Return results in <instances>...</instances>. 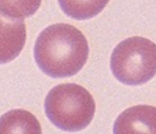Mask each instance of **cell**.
I'll return each instance as SVG.
<instances>
[{
	"instance_id": "cell-1",
	"label": "cell",
	"mask_w": 156,
	"mask_h": 134,
	"mask_svg": "<svg viewBox=\"0 0 156 134\" xmlns=\"http://www.w3.org/2000/svg\"><path fill=\"white\" fill-rule=\"evenodd\" d=\"M89 48L83 33L68 24H56L44 29L37 37L34 59L43 72L52 77L77 74L86 63Z\"/></svg>"
},
{
	"instance_id": "cell-2",
	"label": "cell",
	"mask_w": 156,
	"mask_h": 134,
	"mask_svg": "<svg viewBox=\"0 0 156 134\" xmlns=\"http://www.w3.org/2000/svg\"><path fill=\"white\" fill-rule=\"evenodd\" d=\"M95 109L90 92L76 83L55 86L45 99V112L50 121L67 131H79L89 125Z\"/></svg>"
},
{
	"instance_id": "cell-3",
	"label": "cell",
	"mask_w": 156,
	"mask_h": 134,
	"mask_svg": "<svg viewBox=\"0 0 156 134\" xmlns=\"http://www.w3.org/2000/svg\"><path fill=\"white\" fill-rule=\"evenodd\" d=\"M111 67L114 77L124 84L146 83L156 74V45L140 36L124 39L113 51Z\"/></svg>"
},
{
	"instance_id": "cell-4",
	"label": "cell",
	"mask_w": 156,
	"mask_h": 134,
	"mask_svg": "<svg viewBox=\"0 0 156 134\" xmlns=\"http://www.w3.org/2000/svg\"><path fill=\"white\" fill-rule=\"evenodd\" d=\"M115 133H156V108L136 106L125 110L116 120Z\"/></svg>"
},
{
	"instance_id": "cell-5",
	"label": "cell",
	"mask_w": 156,
	"mask_h": 134,
	"mask_svg": "<svg viewBox=\"0 0 156 134\" xmlns=\"http://www.w3.org/2000/svg\"><path fill=\"white\" fill-rule=\"evenodd\" d=\"M2 22L1 62H9L19 55L26 39L25 25L22 21L5 24Z\"/></svg>"
},
{
	"instance_id": "cell-6",
	"label": "cell",
	"mask_w": 156,
	"mask_h": 134,
	"mask_svg": "<svg viewBox=\"0 0 156 134\" xmlns=\"http://www.w3.org/2000/svg\"><path fill=\"white\" fill-rule=\"evenodd\" d=\"M41 133V127L36 118L23 109H15L2 115L0 133Z\"/></svg>"
},
{
	"instance_id": "cell-7",
	"label": "cell",
	"mask_w": 156,
	"mask_h": 134,
	"mask_svg": "<svg viewBox=\"0 0 156 134\" xmlns=\"http://www.w3.org/2000/svg\"><path fill=\"white\" fill-rule=\"evenodd\" d=\"M110 0H59L62 11L77 20L89 19L98 15Z\"/></svg>"
},
{
	"instance_id": "cell-8",
	"label": "cell",
	"mask_w": 156,
	"mask_h": 134,
	"mask_svg": "<svg viewBox=\"0 0 156 134\" xmlns=\"http://www.w3.org/2000/svg\"><path fill=\"white\" fill-rule=\"evenodd\" d=\"M41 0H0L2 17L9 20H23L33 15Z\"/></svg>"
}]
</instances>
